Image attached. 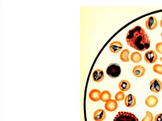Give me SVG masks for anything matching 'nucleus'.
<instances>
[{"label":"nucleus","mask_w":162,"mask_h":121,"mask_svg":"<svg viewBox=\"0 0 162 121\" xmlns=\"http://www.w3.org/2000/svg\"><path fill=\"white\" fill-rule=\"evenodd\" d=\"M127 44L135 49L140 52L145 51L150 47L149 37L142 27L136 26L130 30L126 35Z\"/></svg>","instance_id":"obj_1"},{"label":"nucleus","mask_w":162,"mask_h":121,"mask_svg":"<svg viewBox=\"0 0 162 121\" xmlns=\"http://www.w3.org/2000/svg\"><path fill=\"white\" fill-rule=\"evenodd\" d=\"M106 73L110 77L113 78L119 77L121 73V69L120 65L116 63H111L107 67Z\"/></svg>","instance_id":"obj_2"},{"label":"nucleus","mask_w":162,"mask_h":121,"mask_svg":"<svg viewBox=\"0 0 162 121\" xmlns=\"http://www.w3.org/2000/svg\"><path fill=\"white\" fill-rule=\"evenodd\" d=\"M113 121H139L133 114L126 112H119L115 116Z\"/></svg>","instance_id":"obj_3"},{"label":"nucleus","mask_w":162,"mask_h":121,"mask_svg":"<svg viewBox=\"0 0 162 121\" xmlns=\"http://www.w3.org/2000/svg\"><path fill=\"white\" fill-rule=\"evenodd\" d=\"M150 91L155 93H158L160 91L162 88V83L160 80L158 79H153L150 83Z\"/></svg>","instance_id":"obj_4"},{"label":"nucleus","mask_w":162,"mask_h":121,"mask_svg":"<svg viewBox=\"0 0 162 121\" xmlns=\"http://www.w3.org/2000/svg\"><path fill=\"white\" fill-rule=\"evenodd\" d=\"M158 58L157 55L155 52L153 50H150L145 54L144 56L145 61L149 63H155Z\"/></svg>","instance_id":"obj_5"},{"label":"nucleus","mask_w":162,"mask_h":121,"mask_svg":"<svg viewBox=\"0 0 162 121\" xmlns=\"http://www.w3.org/2000/svg\"><path fill=\"white\" fill-rule=\"evenodd\" d=\"M157 25V20L154 16H151L149 17L146 21V27L148 30H155Z\"/></svg>","instance_id":"obj_6"},{"label":"nucleus","mask_w":162,"mask_h":121,"mask_svg":"<svg viewBox=\"0 0 162 121\" xmlns=\"http://www.w3.org/2000/svg\"><path fill=\"white\" fill-rule=\"evenodd\" d=\"M123 45L121 43L118 41H114L111 43L109 46L110 51L114 54L120 52L122 49Z\"/></svg>","instance_id":"obj_7"},{"label":"nucleus","mask_w":162,"mask_h":121,"mask_svg":"<svg viewBox=\"0 0 162 121\" xmlns=\"http://www.w3.org/2000/svg\"><path fill=\"white\" fill-rule=\"evenodd\" d=\"M105 77L103 71L100 69H98L94 71L92 74V79L96 82H99L101 81Z\"/></svg>","instance_id":"obj_8"},{"label":"nucleus","mask_w":162,"mask_h":121,"mask_svg":"<svg viewBox=\"0 0 162 121\" xmlns=\"http://www.w3.org/2000/svg\"><path fill=\"white\" fill-rule=\"evenodd\" d=\"M132 72L135 77L138 78L141 77L144 75L145 69L141 65H137L133 68Z\"/></svg>","instance_id":"obj_9"},{"label":"nucleus","mask_w":162,"mask_h":121,"mask_svg":"<svg viewBox=\"0 0 162 121\" xmlns=\"http://www.w3.org/2000/svg\"><path fill=\"white\" fill-rule=\"evenodd\" d=\"M158 102V98L155 96L153 95L148 96L145 101L146 105L150 108L155 107L157 105Z\"/></svg>","instance_id":"obj_10"},{"label":"nucleus","mask_w":162,"mask_h":121,"mask_svg":"<svg viewBox=\"0 0 162 121\" xmlns=\"http://www.w3.org/2000/svg\"><path fill=\"white\" fill-rule=\"evenodd\" d=\"M101 92L97 89H94L92 90L89 94L90 99L92 101L97 102L101 100Z\"/></svg>","instance_id":"obj_11"},{"label":"nucleus","mask_w":162,"mask_h":121,"mask_svg":"<svg viewBox=\"0 0 162 121\" xmlns=\"http://www.w3.org/2000/svg\"><path fill=\"white\" fill-rule=\"evenodd\" d=\"M118 105L117 101L114 100H110L106 102L105 105L106 109L109 112H113L116 110Z\"/></svg>","instance_id":"obj_12"},{"label":"nucleus","mask_w":162,"mask_h":121,"mask_svg":"<svg viewBox=\"0 0 162 121\" xmlns=\"http://www.w3.org/2000/svg\"><path fill=\"white\" fill-rule=\"evenodd\" d=\"M125 103L127 107L130 108L134 106L136 103L135 97L131 94L128 95L125 99Z\"/></svg>","instance_id":"obj_13"},{"label":"nucleus","mask_w":162,"mask_h":121,"mask_svg":"<svg viewBox=\"0 0 162 121\" xmlns=\"http://www.w3.org/2000/svg\"><path fill=\"white\" fill-rule=\"evenodd\" d=\"M106 116L105 111L103 109H99L95 112L94 119L96 121H102L105 119Z\"/></svg>","instance_id":"obj_14"},{"label":"nucleus","mask_w":162,"mask_h":121,"mask_svg":"<svg viewBox=\"0 0 162 121\" xmlns=\"http://www.w3.org/2000/svg\"><path fill=\"white\" fill-rule=\"evenodd\" d=\"M119 86L121 91H126L130 89L131 86L128 81L126 80H122L120 82Z\"/></svg>","instance_id":"obj_15"},{"label":"nucleus","mask_w":162,"mask_h":121,"mask_svg":"<svg viewBox=\"0 0 162 121\" xmlns=\"http://www.w3.org/2000/svg\"><path fill=\"white\" fill-rule=\"evenodd\" d=\"M130 59L133 63H139L140 62L142 59V56L139 53L134 52L131 54Z\"/></svg>","instance_id":"obj_16"},{"label":"nucleus","mask_w":162,"mask_h":121,"mask_svg":"<svg viewBox=\"0 0 162 121\" xmlns=\"http://www.w3.org/2000/svg\"><path fill=\"white\" fill-rule=\"evenodd\" d=\"M111 98L110 93L108 91H105L101 93V100L103 102H106L111 100Z\"/></svg>","instance_id":"obj_17"},{"label":"nucleus","mask_w":162,"mask_h":121,"mask_svg":"<svg viewBox=\"0 0 162 121\" xmlns=\"http://www.w3.org/2000/svg\"><path fill=\"white\" fill-rule=\"evenodd\" d=\"M129 54L130 52L128 49H125L123 50L120 55V58L121 61L125 62H129Z\"/></svg>","instance_id":"obj_18"},{"label":"nucleus","mask_w":162,"mask_h":121,"mask_svg":"<svg viewBox=\"0 0 162 121\" xmlns=\"http://www.w3.org/2000/svg\"><path fill=\"white\" fill-rule=\"evenodd\" d=\"M115 100L117 101L123 100L125 98V94L122 91H120L117 92L115 95Z\"/></svg>","instance_id":"obj_19"},{"label":"nucleus","mask_w":162,"mask_h":121,"mask_svg":"<svg viewBox=\"0 0 162 121\" xmlns=\"http://www.w3.org/2000/svg\"><path fill=\"white\" fill-rule=\"evenodd\" d=\"M153 70L155 73L162 75V65L156 64L153 67Z\"/></svg>","instance_id":"obj_20"},{"label":"nucleus","mask_w":162,"mask_h":121,"mask_svg":"<svg viewBox=\"0 0 162 121\" xmlns=\"http://www.w3.org/2000/svg\"><path fill=\"white\" fill-rule=\"evenodd\" d=\"M153 116L152 114L149 111H146V115L141 121H153Z\"/></svg>","instance_id":"obj_21"},{"label":"nucleus","mask_w":162,"mask_h":121,"mask_svg":"<svg viewBox=\"0 0 162 121\" xmlns=\"http://www.w3.org/2000/svg\"><path fill=\"white\" fill-rule=\"evenodd\" d=\"M155 49L158 53L162 54V42H159L156 44L155 45Z\"/></svg>","instance_id":"obj_22"},{"label":"nucleus","mask_w":162,"mask_h":121,"mask_svg":"<svg viewBox=\"0 0 162 121\" xmlns=\"http://www.w3.org/2000/svg\"><path fill=\"white\" fill-rule=\"evenodd\" d=\"M155 121H162V113L158 114L155 116Z\"/></svg>","instance_id":"obj_23"},{"label":"nucleus","mask_w":162,"mask_h":121,"mask_svg":"<svg viewBox=\"0 0 162 121\" xmlns=\"http://www.w3.org/2000/svg\"><path fill=\"white\" fill-rule=\"evenodd\" d=\"M160 26L161 28H162V19L161 20L160 22Z\"/></svg>","instance_id":"obj_24"},{"label":"nucleus","mask_w":162,"mask_h":121,"mask_svg":"<svg viewBox=\"0 0 162 121\" xmlns=\"http://www.w3.org/2000/svg\"><path fill=\"white\" fill-rule=\"evenodd\" d=\"M160 61L161 62H162V57H161L160 58Z\"/></svg>","instance_id":"obj_25"},{"label":"nucleus","mask_w":162,"mask_h":121,"mask_svg":"<svg viewBox=\"0 0 162 121\" xmlns=\"http://www.w3.org/2000/svg\"><path fill=\"white\" fill-rule=\"evenodd\" d=\"M161 37H162V32L161 33Z\"/></svg>","instance_id":"obj_26"},{"label":"nucleus","mask_w":162,"mask_h":121,"mask_svg":"<svg viewBox=\"0 0 162 121\" xmlns=\"http://www.w3.org/2000/svg\"></svg>","instance_id":"obj_27"}]
</instances>
